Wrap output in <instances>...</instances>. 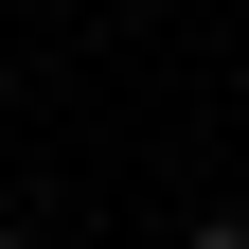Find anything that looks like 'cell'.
<instances>
[{
    "label": "cell",
    "mask_w": 249,
    "mask_h": 249,
    "mask_svg": "<svg viewBox=\"0 0 249 249\" xmlns=\"http://www.w3.org/2000/svg\"><path fill=\"white\" fill-rule=\"evenodd\" d=\"M178 249H249V213H196V231H178Z\"/></svg>",
    "instance_id": "6da1fadb"
},
{
    "label": "cell",
    "mask_w": 249,
    "mask_h": 249,
    "mask_svg": "<svg viewBox=\"0 0 249 249\" xmlns=\"http://www.w3.org/2000/svg\"><path fill=\"white\" fill-rule=\"evenodd\" d=\"M0 249H36V231H0Z\"/></svg>",
    "instance_id": "7a4b0ae2"
}]
</instances>
